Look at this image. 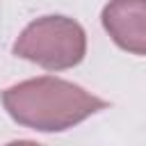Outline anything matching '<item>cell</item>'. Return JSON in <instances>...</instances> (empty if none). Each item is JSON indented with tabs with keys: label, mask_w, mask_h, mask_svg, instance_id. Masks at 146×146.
<instances>
[{
	"label": "cell",
	"mask_w": 146,
	"mask_h": 146,
	"mask_svg": "<svg viewBox=\"0 0 146 146\" xmlns=\"http://www.w3.org/2000/svg\"><path fill=\"white\" fill-rule=\"evenodd\" d=\"M7 114L39 132H64L107 107V100L55 75L23 80L2 91Z\"/></svg>",
	"instance_id": "6da1fadb"
},
{
	"label": "cell",
	"mask_w": 146,
	"mask_h": 146,
	"mask_svg": "<svg viewBox=\"0 0 146 146\" xmlns=\"http://www.w3.org/2000/svg\"><path fill=\"white\" fill-rule=\"evenodd\" d=\"M11 50L46 71H66L84 59L87 32L78 21L50 14L27 23Z\"/></svg>",
	"instance_id": "7a4b0ae2"
},
{
	"label": "cell",
	"mask_w": 146,
	"mask_h": 146,
	"mask_svg": "<svg viewBox=\"0 0 146 146\" xmlns=\"http://www.w3.org/2000/svg\"><path fill=\"white\" fill-rule=\"evenodd\" d=\"M100 23L121 50L146 55V0H110Z\"/></svg>",
	"instance_id": "3957f363"
},
{
	"label": "cell",
	"mask_w": 146,
	"mask_h": 146,
	"mask_svg": "<svg viewBox=\"0 0 146 146\" xmlns=\"http://www.w3.org/2000/svg\"><path fill=\"white\" fill-rule=\"evenodd\" d=\"M7 146H41L36 141H30V139H16V141H9Z\"/></svg>",
	"instance_id": "277c9868"
}]
</instances>
